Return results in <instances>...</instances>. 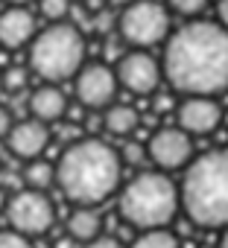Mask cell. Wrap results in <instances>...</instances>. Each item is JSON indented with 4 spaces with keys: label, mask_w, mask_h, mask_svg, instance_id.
Returning a JSON list of instances; mask_svg holds the SVG:
<instances>
[{
    "label": "cell",
    "mask_w": 228,
    "mask_h": 248,
    "mask_svg": "<svg viewBox=\"0 0 228 248\" xmlns=\"http://www.w3.org/2000/svg\"><path fill=\"white\" fill-rule=\"evenodd\" d=\"M161 73L181 96H219L228 91V30L219 21L190 18L167 35Z\"/></svg>",
    "instance_id": "obj_1"
},
{
    "label": "cell",
    "mask_w": 228,
    "mask_h": 248,
    "mask_svg": "<svg viewBox=\"0 0 228 248\" xmlns=\"http://www.w3.org/2000/svg\"><path fill=\"white\" fill-rule=\"evenodd\" d=\"M123 158L99 138L73 140L56 161V187L73 204H102L120 190Z\"/></svg>",
    "instance_id": "obj_2"
},
{
    "label": "cell",
    "mask_w": 228,
    "mask_h": 248,
    "mask_svg": "<svg viewBox=\"0 0 228 248\" xmlns=\"http://www.w3.org/2000/svg\"><path fill=\"white\" fill-rule=\"evenodd\" d=\"M181 210L199 228L222 231L228 225V149H211L184 167L179 184Z\"/></svg>",
    "instance_id": "obj_3"
},
{
    "label": "cell",
    "mask_w": 228,
    "mask_h": 248,
    "mask_svg": "<svg viewBox=\"0 0 228 248\" xmlns=\"http://www.w3.org/2000/svg\"><path fill=\"white\" fill-rule=\"evenodd\" d=\"M120 219L138 231L170 228L181 210L179 184L167 172H138L120 190Z\"/></svg>",
    "instance_id": "obj_4"
},
{
    "label": "cell",
    "mask_w": 228,
    "mask_h": 248,
    "mask_svg": "<svg viewBox=\"0 0 228 248\" xmlns=\"http://www.w3.org/2000/svg\"><path fill=\"white\" fill-rule=\"evenodd\" d=\"M85 64V35L70 21H53L30 41V70L41 82H65Z\"/></svg>",
    "instance_id": "obj_5"
},
{
    "label": "cell",
    "mask_w": 228,
    "mask_h": 248,
    "mask_svg": "<svg viewBox=\"0 0 228 248\" xmlns=\"http://www.w3.org/2000/svg\"><path fill=\"white\" fill-rule=\"evenodd\" d=\"M120 41L132 50H149L170 35V6L158 0H132L117 18Z\"/></svg>",
    "instance_id": "obj_6"
},
{
    "label": "cell",
    "mask_w": 228,
    "mask_h": 248,
    "mask_svg": "<svg viewBox=\"0 0 228 248\" xmlns=\"http://www.w3.org/2000/svg\"><path fill=\"white\" fill-rule=\"evenodd\" d=\"M6 219L12 231H21L24 236H41L56 222V207L44 190H18L6 199Z\"/></svg>",
    "instance_id": "obj_7"
},
{
    "label": "cell",
    "mask_w": 228,
    "mask_h": 248,
    "mask_svg": "<svg viewBox=\"0 0 228 248\" xmlns=\"http://www.w3.org/2000/svg\"><path fill=\"white\" fill-rule=\"evenodd\" d=\"M117 73L108 64H82L79 73L73 76V93L82 108L88 111H102L117 96Z\"/></svg>",
    "instance_id": "obj_8"
},
{
    "label": "cell",
    "mask_w": 228,
    "mask_h": 248,
    "mask_svg": "<svg viewBox=\"0 0 228 248\" xmlns=\"http://www.w3.org/2000/svg\"><path fill=\"white\" fill-rule=\"evenodd\" d=\"M117 82L120 88H126L129 93L135 96H149L158 91L164 73H161V64L158 59L149 53V50H129V53H120L117 59Z\"/></svg>",
    "instance_id": "obj_9"
},
{
    "label": "cell",
    "mask_w": 228,
    "mask_h": 248,
    "mask_svg": "<svg viewBox=\"0 0 228 248\" xmlns=\"http://www.w3.org/2000/svg\"><path fill=\"white\" fill-rule=\"evenodd\" d=\"M147 155L164 172L181 170L193 161V138L181 126H161L152 132V138L147 143Z\"/></svg>",
    "instance_id": "obj_10"
},
{
    "label": "cell",
    "mask_w": 228,
    "mask_h": 248,
    "mask_svg": "<svg viewBox=\"0 0 228 248\" xmlns=\"http://www.w3.org/2000/svg\"><path fill=\"white\" fill-rule=\"evenodd\" d=\"M222 123V105L216 96H184L176 108V126H181L190 138H205Z\"/></svg>",
    "instance_id": "obj_11"
},
{
    "label": "cell",
    "mask_w": 228,
    "mask_h": 248,
    "mask_svg": "<svg viewBox=\"0 0 228 248\" xmlns=\"http://www.w3.org/2000/svg\"><path fill=\"white\" fill-rule=\"evenodd\" d=\"M50 143V126L35 117L30 120H15L12 132L6 135V146L15 158L21 161H33V158H41L44 149Z\"/></svg>",
    "instance_id": "obj_12"
},
{
    "label": "cell",
    "mask_w": 228,
    "mask_h": 248,
    "mask_svg": "<svg viewBox=\"0 0 228 248\" xmlns=\"http://www.w3.org/2000/svg\"><path fill=\"white\" fill-rule=\"evenodd\" d=\"M35 32H38V21L27 6H9L0 12V47L3 50L30 47Z\"/></svg>",
    "instance_id": "obj_13"
},
{
    "label": "cell",
    "mask_w": 228,
    "mask_h": 248,
    "mask_svg": "<svg viewBox=\"0 0 228 248\" xmlns=\"http://www.w3.org/2000/svg\"><path fill=\"white\" fill-rule=\"evenodd\" d=\"M67 96L62 93V88L56 85V82H44V85H38L33 93H30V114L35 117V120H41V123H56V120H62L65 114H67Z\"/></svg>",
    "instance_id": "obj_14"
},
{
    "label": "cell",
    "mask_w": 228,
    "mask_h": 248,
    "mask_svg": "<svg viewBox=\"0 0 228 248\" xmlns=\"http://www.w3.org/2000/svg\"><path fill=\"white\" fill-rule=\"evenodd\" d=\"M65 228H67V236L73 242H88V239H94V236L102 233V216L97 213L94 204H76L70 210Z\"/></svg>",
    "instance_id": "obj_15"
},
{
    "label": "cell",
    "mask_w": 228,
    "mask_h": 248,
    "mask_svg": "<svg viewBox=\"0 0 228 248\" xmlns=\"http://www.w3.org/2000/svg\"><path fill=\"white\" fill-rule=\"evenodd\" d=\"M138 123H141V117H138V111L132 105L111 102L108 108H102V126L114 138H129L138 129Z\"/></svg>",
    "instance_id": "obj_16"
},
{
    "label": "cell",
    "mask_w": 228,
    "mask_h": 248,
    "mask_svg": "<svg viewBox=\"0 0 228 248\" xmlns=\"http://www.w3.org/2000/svg\"><path fill=\"white\" fill-rule=\"evenodd\" d=\"M24 181H27V187L44 190V193H47V190L56 184V164L44 161V155L27 161V167H24Z\"/></svg>",
    "instance_id": "obj_17"
},
{
    "label": "cell",
    "mask_w": 228,
    "mask_h": 248,
    "mask_svg": "<svg viewBox=\"0 0 228 248\" xmlns=\"http://www.w3.org/2000/svg\"><path fill=\"white\" fill-rule=\"evenodd\" d=\"M129 248H181V242L170 228H152V231H141Z\"/></svg>",
    "instance_id": "obj_18"
},
{
    "label": "cell",
    "mask_w": 228,
    "mask_h": 248,
    "mask_svg": "<svg viewBox=\"0 0 228 248\" xmlns=\"http://www.w3.org/2000/svg\"><path fill=\"white\" fill-rule=\"evenodd\" d=\"M30 73L33 70L12 64V67H6L3 73H0V85H3V91H9V93H18V91H24L30 85Z\"/></svg>",
    "instance_id": "obj_19"
},
{
    "label": "cell",
    "mask_w": 228,
    "mask_h": 248,
    "mask_svg": "<svg viewBox=\"0 0 228 248\" xmlns=\"http://www.w3.org/2000/svg\"><path fill=\"white\" fill-rule=\"evenodd\" d=\"M38 12L50 24L53 21H67V15H70V0H38Z\"/></svg>",
    "instance_id": "obj_20"
},
{
    "label": "cell",
    "mask_w": 228,
    "mask_h": 248,
    "mask_svg": "<svg viewBox=\"0 0 228 248\" xmlns=\"http://www.w3.org/2000/svg\"><path fill=\"white\" fill-rule=\"evenodd\" d=\"M167 6L179 12L181 18H199L208 6V0H167Z\"/></svg>",
    "instance_id": "obj_21"
},
{
    "label": "cell",
    "mask_w": 228,
    "mask_h": 248,
    "mask_svg": "<svg viewBox=\"0 0 228 248\" xmlns=\"http://www.w3.org/2000/svg\"><path fill=\"white\" fill-rule=\"evenodd\" d=\"M0 248H35L33 236H24L21 231H0Z\"/></svg>",
    "instance_id": "obj_22"
},
{
    "label": "cell",
    "mask_w": 228,
    "mask_h": 248,
    "mask_svg": "<svg viewBox=\"0 0 228 248\" xmlns=\"http://www.w3.org/2000/svg\"><path fill=\"white\" fill-rule=\"evenodd\" d=\"M82 248H126L117 236H108V233H99V236H94V239H88V242H82Z\"/></svg>",
    "instance_id": "obj_23"
},
{
    "label": "cell",
    "mask_w": 228,
    "mask_h": 248,
    "mask_svg": "<svg viewBox=\"0 0 228 248\" xmlns=\"http://www.w3.org/2000/svg\"><path fill=\"white\" fill-rule=\"evenodd\" d=\"M12 126H15L12 111H9L6 105H0V140H6V135L12 132Z\"/></svg>",
    "instance_id": "obj_24"
},
{
    "label": "cell",
    "mask_w": 228,
    "mask_h": 248,
    "mask_svg": "<svg viewBox=\"0 0 228 248\" xmlns=\"http://www.w3.org/2000/svg\"><path fill=\"white\" fill-rule=\"evenodd\" d=\"M144 152H147L144 146H138V143H129V146H126V152H123L120 158H123V161H132V164H135V161H141V158H144Z\"/></svg>",
    "instance_id": "obj_25"
},
{
    "label": "cell",
    "mask_w": 228,
    "mask_h": 248,
    "mask_svg": "<svg viewBox=\"0 0 228 248\" xmlns=\"http://www.w3.org/2000/svg\"><path fill=\"white\" fill-rule=\"evenodd\" d=\"M216 18H219V24L228 30V0H216Z\"/></svg>",
    "instance_id": "obj_26"
},
{
    "label": "cell",
    "mask_w": 228,
    "mask_h": 248,
    "mask_svg": "<svg viewBox=\"0 0 228 248\" xmlns=\"http://www.w3.org/2000/svg\"><path fill=\"white\" fill-rule=\"evenodd\" d=\"M219 248H228V225L222 228V236H219Z\"/></svg>",
    "instance_id": "obj_27"
},
{
    "label": "cell",
    "mask_w": 228,
    "mask_h": 248,
    "mask_svg": "<svg viewBox=\"0 0 228 248\" xmlns=\"http://www.w3.org/2000/svg\"><path fill=\"white\" fill-rule=\"evenodd\" d=\"M6 3H9V6H30L33 0H6Z\"/></svg>",
    "instance_id": "obj_28"
}]
</instances>
